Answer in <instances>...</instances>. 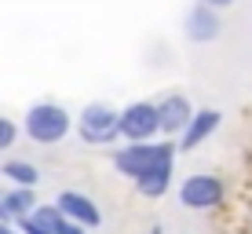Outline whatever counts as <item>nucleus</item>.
<instances>
[{
  "label": "nucleus",
  "mask_w": 252,
  "mask_h": 234,
  "mask_svg": "<svg viewBox=\"0 0 252 234\" xmlns=\"http://www.w3.org/2000/svg\"><path fill=\"white\" fill-rule=\"evenodd\" d=\"M179 205L190 212H212L223 205V198H227V187H223L220 176H212V172H194V176H187L183 183L176 190Z\"/></svg>",
  "instance_id": "7ed1b4c3"
},
{
  "label": "nucleus",
  "mask_w": 252,
  "mask_h": 234,
  "mask_svg": "<svg viewBox=\"0 0 252 234\" xmlns=\"http://www.w3.org/2000/svg\"><path fill=\"white\" fill-rule=\"evenodd\" d=\"M30 216H33V220H37L48 234H59V231H63V223H66V216L59 212V205H37Z\"/></svg>",
  "instance_id": "ddd939ff"
},
{
  "label": "nucleus",
  "mask_w": 252,
  "mask_h": 234,
  "mask_svg": "<svg viewBox=\"0 0 252 234\" xmlns=\"http://www.w3.org/2000/svg\"><path fill=\"white\" fill-rule=\"evenodd\" d=\"M158 117H161V132L168 135V139H179L183 128L190 125V117H194V102H190V95L168 92L164 99H158Z\"/></svg>",
  "instance_id": "6e6552de"
},
{
  "label": "nucleus",
  "mask_w": 252,
  "mask_h": 234,
  "mask_svg": "<svg viewBox=\"0 0 252 234\" xmlns=\"http://www.w3.org/2000/svg\"><path fill=\"white\" fill-rule=\"evenodd\" d=\"M0 176L11 179L15 187H30V190H37V183H40V168L30 161H4L0 165Z\"/></svg>",
  "instance_id": "9b49d317"
},
{
  "label": "nucleus",
  "mask_w": 252,
  "mask_h": 234,
  "mask_svg": "<svg viewBox=\"0 0 252 234\" xmlns=\"http://www.w3.org/2000/svg\"><path fill=\"white\" fill-rule=\"evenodd\" d=\"M220 33H223L220 11L201 4V0L183 15V37L190 40V44H212V40H220Z\"/></svg>",
  "instance_id": "0eeeda50"
},
{
  "label": "nucleus",
  "mask_w": 252,
  "mask_h": 234,
  "mask_svg": "<svg viewBox=\"0 0 252 234\" xmlns=\"http://www.w3.org/2000/svg\"><path fill=\"white\" fill-rule=\"evenodd\" d=\"M15 227H19V234H48L37 220H33V216H22V220H15Z\"/></svg>",
  "instance_id": "2eb2a0df"
},
{
  "label": "nucleus",
  "mask_w": 252,
  "mask_h": 234,
  "mask_svg": "<svg viewBox=\"0 0 252 234\" xmlns=\"http://www.w3.org/2000/svg\"><path fill=\"white\" fill-rule=\"evenodd\" d=\"M15 143H19V125L0 114V150H11Z\"/></svg>",
  "instance_id": "4468645a"
},
{
  "label": "nucleus",
  "mask_w": 252,
  "mask_h": 234,
  "mask_svg": "<svg viewBox=\"0 0 252 234\" xmlns=\"http://www.w3.org/2000/svg\"><path fill=\"white\" fill-rule=\"evenodd\" d=\"M73 125L84 146H114L121 139V110L114 102H88Z\"/></svg>",
  "instance_id": "f03ea898"
},
{
  "label": "nucleus",
  "mask_w": 252,
  "mask_h": 234,
  "mask_svg": "<svg viewBox=\"0 0 252 234\" xmlns=\"http://www.w3.org/2000/svg\"><path fill=\"white\" fill-rule=\"evenodd\" d=\"M0 234H19V227H11L7 220H0Z\"/></svg>",
  "instance_id": "f3484780"
},
{
  "label": "nucleus",
  "mask_w": 252,
  "mask_h": 234,
  "mask_svg": "<svg viewBox=\"0 0 252 234\" xmlns=\"http://www.w3.org/2000/svg\"><path fill=\"white\" fill-rule=\"evenodd\" d=\"M0 205L7 209V216L22 220V216H30L33 209H37V194H33L30 187H15V190H7V194L0 198Z\"/></svg>",
  "instance_id": "f8f14e48"
},
{
  "label": "nucleus",
  "mask_w": 252,
  "mask_h": 234,
  "mask_svg": "<svg viewBox=\"0 0 252 234\" xmlns=\"http://www.w3.org/2000/svg\"><path fill=\"white\" fill-rule=\"evenodd\" d=\"M150 234H164V227H161V223H154V227H150Z\"/></svg>",
  "instance_id": "a211bd4d"
},
{
  "label": "nucleus",
  "mask_w": 252,
  "mask_h": 234,
  "mask_svg": "<svg viewBox=\"0 0 252 234\" xmlns=\"http://www.w3.org/2000/svg\"><path fill=\"white\" fill-rule=\"evenodd\" d=\"M161 132V117H158V102L150 99H135L121 110V139L125 143H154V135Z\"/></svg>",
  "instance_id": "20e7f679"
},
{
  "label": "nucleus",
  "mask_w": 252,
  "mask_h": 234,
  "mask_svg": "<svg viewBox=\"0 0 252 234\" xmlns=\"http://www.w3.org/2000/svg\"><path fill=\"white\" fill-rule=\"evenodd\" d=\"M176 154H179V143L176 139H161V154L154 161V168L146 172L143 179H135V190L143 198H161L168 194L172 187V172H176Z\"/></svg>",
  "instance_id": "39448f33"
},
{
  "label": "nucleus",
  "mask_w": 252,
  "mask_h": 234,
  "mask_svg": "<svg viewBox=\"0 0 252 234\" xmlns=\"http://www.w3.org/2000/svg\"><path fill=\"white\" fill-rule=\"evenodd\" d=\"M201 4L216 7V11H223V7H234V4H238V0H201Z\"/></svg>",
  "instance_id": "dca6fc26"
},
{
  "label": "nucleus",
  "mask_w": 252,
  "mask_h": 234,
  "mask_svg": "<svg viewBox=\"0 0 252 234\" xmlns=\"http://www.w3.org/2000/svg\"><path fill=\"white\" fill-rule=\"evenodd\" d=\"M223 125V114L216 106H201V110H194V117H190V125L183 128V135H179V150H197L208 135H216V128Z\"/></svg>",
  "instance_id": "9d476101"
},
{
  "label": "nucleus",
  "mask_w": 252,
  "mask_h": 234,
  "mask_svg": "<svg viewBox=\"0 0 252 234\" xmlns=\"http://www.w3.org/2000/svg\"><path fill=\"white\" fill-rule=\"evenodd\" d=\"M73 114L63 106V102H55V99H40V102H33V106H26V121H22V128H26V139L30 143H37V146H55V143H63L69 132H73Z\"/></svg>",
  "instance_id": "f257e3e1"
},
{
  "label": "nucleus",
  "mask_w": 252,
  "mask_h": 234,
  "mask_svg": "<svg viewBox=\"0 0 252 234\" xmlns=\"http://www.w3.org/2000/svg\"><path fill=\"white\" fill-rule=\"evenodd\" d=\"M55 205H59V212H63L66 220L81 223L84 231H95L102 223V212H99V205H95V198L84 194V190H59Z\"/></svg>",
  "instance_id": "1a4fd4ad"
},
{
  "label": "nucleus",
  "mask_w": 252,
  "mask_h": 234,
  "mask_svg": "<svg viewBox=\"0 0 252 234\" xmlns=\"http://www.w3.org/2000/svg\"><path fill=\"white\" fill-rule=\"evenodd\" d=\"M158 154H161V143H125L114 150V168L135 183V179H143L154 168Z\"/></svg>",
  "instance_id": "423d86ee"
}]
</instances>
